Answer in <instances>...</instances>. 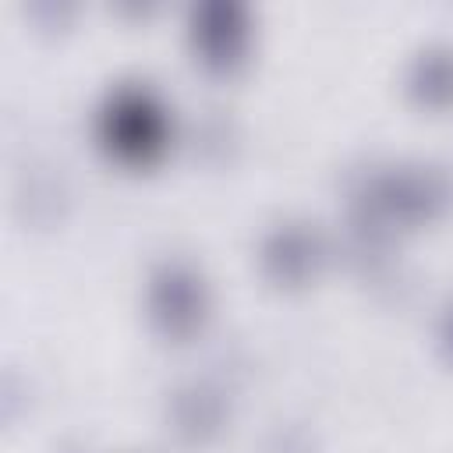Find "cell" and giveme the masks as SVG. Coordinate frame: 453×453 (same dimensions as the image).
<instances>
[{"label": "cell", "mask_w": 453, "mask_h": 453, "mask_svg": "<svg viewBox=\"0 0 453 453\" xmlns=\"http://www.w3.org/2000/svg\"><path fill=\"white\" fill-rule=\"evenodd\" d=\"M163 110L142 88H120L103 113V134L124 159H149L163 145Z\"/></svg>", "instance_id": "1"}, {"label": "cell", "mask_w": 453, "mask_h": 453, "mask_svg": "<svg viewBox=\"0 0 453 453\" xmlns=\"http://www.w3.org/2000/svg\"><path fill=\"white\" fill-rule=\"evenodd\" d=\"M195 46L209 64H230L244 42V11L234 0H209L195 11Z\"/></svg>", "instance_id": "2"}, {"label": "cell", "mask_w": 453, "mask_h": 453, "mask_svg": "<svg viewBox=\"0 0 453 453\" xmlns=\"http://www.w3.org/2000/svg\"><path fill=\"white\" fill-rule=\"evenodd\" d=\"M152 311L173 333L191 329L202 315V283L195 280V273H188L184 265H166L152 280Z\"/></svg>", "instance_id": "3"}, {"label": "cell", "mask_w": 453, "mask_h": 453, "mask_svg": "<svg viewBox=\"0 0 453 453\" xmlns=\"http://www.w3.org/2000/svg\"><path fill=\"white\" fill-rule=\"evenodd\" d=\"M265 265L280 280H301L315 265V241L297 226H283L265 244Z\"/></svg>", "instance_id": "4"}, {"label": "cell", "mask_w": 453, "mask_h": 453, "mask_svg": "<svg viewBox=\"0 0 453 453\" xmlns=\"http://www.w3.org/2000/svg\"><path fill=\"white\" fill-rule=\"evenodd\" d=\"M411 85L425 99H446V96H453V50H446V46L425 50L414 60Z\"/></svg>", "instance_id": "5"}, {"label": "cell", "mask_w": 453, "mask_h": 453, "mask_svg": "<svg viewBox=\"0 0 453 453\" xmlns=\"http://www.w3.org/2000/svg\"><path fill=\"white\" fill-rule=\"evenodd\" d=\"M446 343H449V350H453V315H449V322H446Z\"/></svg>", "instance_id": "6"}]
</instances>
